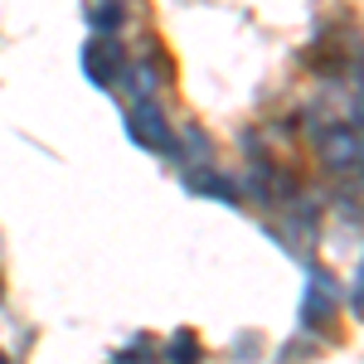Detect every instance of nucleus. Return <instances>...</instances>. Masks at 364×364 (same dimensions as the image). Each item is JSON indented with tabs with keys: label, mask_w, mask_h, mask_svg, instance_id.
<instances>
[{
	"label": "nucleus",
	"mask_w": 364,
	"mask_h": 364,
	"mask_svg": "<svg viewBox=\"0 0 364 364\" xmlns=\"http://www.w3.org/2000/svg\"><path fill=\"white\" fill-rule=\"evenodd\" d=\"M321 161L331 166H355L360 161V136L350 127H326L321 132Z\"/></svg>",
	"instance_id": "7ed1b4c3"
},
{
	"label": "nucleus",
	"mask_w": 364,
	"mask_h": 364,
	"mask_svg": "<svg viewBox=\"0 0 364 364\" xmlns=\"http://www.w3.org/2000/svg\"><path fill=\"white\" fill-rule=\"evenodd\" d=\"M132 78H136V83H132V87H136L141 97H146V92H151V87H156V78H161V73H156V68H136V73H132Z\"/></svg>",
	"instance_id": "39448f33"
},
{
	"label": "nucleus",
	"mask_w": 364,
	"mask_h": 364,
	"mask_svg": "<svg viewBox=\"0 0 364 364\" xmlns=\"http://www.w3.org/2000/svg\"><path fill=\"white\" fill-rule=\"evenodd\" d=\"M83 63H87V73H92V83H97V87H112L117 68H122V49H117L112 39H92L87 54H83Z\"/></svg>",
	"instance_id": "f03ea898"
},
{
	"label": "nucleus",
	"mask_w": 364,
	"mask_h": 364,
	"mask_svg": "<svg viewBox=\"0 0 364 364\" xmlns=\"http://www.w3.org/2000/svg\"><path fill=\"white\" fill-rule=\"evenodd\" d=\"M0 364H5V355H0Z\"/></svg>",
	"instance_id": "6e6552de"
},
{
	"label": "nucleus",
	"mask_w": 364,
	"mask_h": 364,
	"mask_svg": "<svg viewBox=\"0 0 364 364\" xmlns=\"http://www.w3.org/2000/svg\"><path fill=\"white\" fill-rule=\"evenodd\" d=\"M175 360H180V364H190V360H195V340H190V336H180V340H175Z\"/></svg>",
	"instance_id": "423d86ee"
},
{
	"label": "nucleus",
	"mask_w": 364,
	"mask_h": 364,
	"mask_svg": "<svg viewBox=\"0 0 364 364\" xmlns=\"http://www.w3.org/2000/svg\"><path fill=\"white\" fill-rule=\"evenodd\" d=\"M355 301H360V306H364V291H355Z\"/></svg>",
	"instance_id": "0eeeda50"
},
{
	"label": "nucleus",
	"mask_w": 364,
	"mask_h": 364,
	"mask_svg": "<svg viewBox=\"0 0 364 364\" xmlns=\"http://www.w3.org/2000/svg\"><path fill=\"white\" fill-rule=\"evenodd\" d=\"M87 25H92V29H112V25H122V10H117V5H102V10H87Z\"/></svg>",
	"instance_id": "20e7f679"
},
{
	"label": "nucleus",
	"mask_w": 364,
	"mask_h": 364,
	"mask_svg": "<svg viewBox=\"0 0 364 364\" xmlns=\"http://www.w3.org/2000/svg\"><path fill=\"white\" fill-rule=\"evenodd\" d=\"M127 132H132V141L151 146V151H166V146H170V127H166V117H161V107H151V102H141L136 112L127 117Z\"/></svg>",
	"instance_id": "f257e3e1"
}]
</instances>
